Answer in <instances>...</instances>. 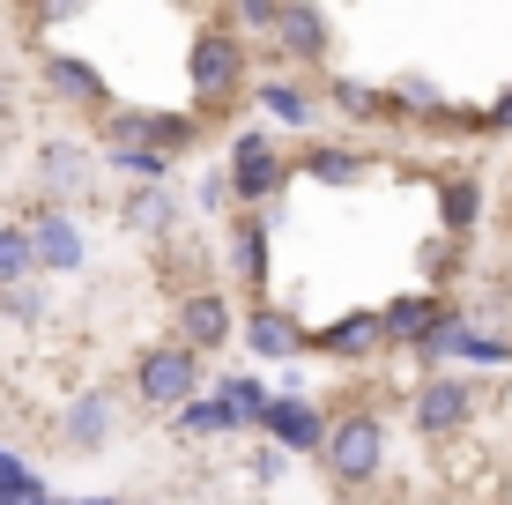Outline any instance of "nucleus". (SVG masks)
I'll use <instances>...</instances> for the list:
<instances>
[{"mask_svg":"<svg viewBox=\"0 0 512 505\" xmlns=\"http://www.w3.org/2000/svg\"><path fill=\"white\" fill-rule=\"evenodd\" d=\"M253 90V52H245V30L231 23H201L186 38V97L193 112H231V104Z\"/></svg>","mask_w":512,"mask_h":505,"instance_id":"obj_1","label":"nucleus"},{"mask_svg":"<svg viewBox=\"0 0 512 505\" xmlns=\"http://www.w3.org/2000/svg\"><path fill=\"white\" fill-rule=\"evenodd\" d=\"M320 461H327V483H334L342 498L372 491L379 468H386V416H379V409H342V416H327Z\"/></svg>","mask_w":512,"mask_h":505,"instance_id":"obj_2","label":"nucleus"},{"mask_svg":"<svg viewBox=\"0 0 512 505\" xmlns=\"http://www.w3.org/2000/svg\"><path fill=\"white\" fill-rule=\"evenodd\" d=\"M201 142V112H156V104H104L97 112V149H164L186 156Z\"/></svg>","mask_w":512,"mask_h":505,"instance_id":"obj_3","label":"nucleus"},{"mask_svg":"<svg viewBox=\"0 0 512 505\" xmlns=\"http://www.w3.org/2000/svg\"><path fill=\"white\" fill-rule=\"evenodd\" d=\"M223 179H231V201L238 208H275L282 186H290V156H282V142H275L268 127H238Z\"/></svg>","mask_w":512,"mask_h":505,"instance_id":"obj_4","label":"nucleus"},{"mask_svg":"<svg viewBox=\"0 0 512 505\" xmlns=\"http://www.w3.org/2000/svg\"><path fill=\"white\" fill-rule=\"evenodd\" d=\"M30 186H38V201H52V208L90 201L97 186H104L97 142H75V134H52V142H38V156H30Z\"/></svg>","mask_w":512,"mask_h":505,"instance_id":"obj_5","label":"nucleus"},{"mask_svg":"<svg viewBox=\"0 0 512 505\" xmlns=\"http://www.w3.org/2000/svg\"><path fill=\"white\" fill-rule=\"evenodd\" d=\"M475 409H483V394H475V379L461 372H423L416 394H409V431L416 439H461V431L475 424Z\"/></svg>","mask_w":512,"mask_h":505,"instance_id":"obj_6","label":"nucleus"},{"mask_svg":"<svg viewBox=\"0 0 512 505\" xmlns=\"http://www.w3.org/2000/svg\"><path fill=\"white\" fill-rule=\"evenodd\" d=\"M119 439V387H82L60 402V424H52V446L67 461H97L104 446Z\"/></svg>","mask_w":512,"mask_h":505,"instance_id":"obj_7","label":"nucleus"},{"mask_svg":"<svg viewBox=\"0 0 512 505\" xmlns=\"http://www.w3.org/2000/svg\"><path fill=\"white\" fill-rule=\"evenodd\" d=\"M171 342H186L193 357L231 350V342H238V305L223 298V290H208V283L179 290V305H171Z\"/></svg>","mask_w":512,"mask_h":505,"instance_id":"obj_8","label":"nucleus"},{"mask_svg":"<svg viewBox=\"0 0 512 505\" xmlns=\"http://www.w3.org/2000/svg\"><path fill=\"white\" fill-rule=\"evenodd\" d=\"M268 45L290 67H312V75H320V67L334 60V15L320 8V0H282L275 23H268Z\"/></svg>","mask_w":512,"mask_h":505,"instance_id":"obj_9","label":"nucleus"},{"mask_svg":"<svg viewBox=\"0 0 512 505\" xmlns=\"http://www.w3.org/2000/svg\"><path fill=\"white\" fill-rule=\"evenodd\" d=\"M290 179L327 186V194H357L372 179V149L364 142H334V134H305V149L290 156Z\"/></svg>","mask_w":512,"mask_h":505,"instance_id":"obj_10","label":"nucleus"},{"mask_svg":"<svg viewBox=\"0 0 512 505\" xmlns=\"http://www.w3.org/2000/svg\"><path fill=\"white\" fill-rule=\"evenodd\" d=\"M134 394L149 409H179L186 394H201V357H193L186 342H149V350L134 357Z\"/></svg>","mask_w":512,"mask_h":505,"instance_id":"obj_11","label":"nucleus"},{"mask_svg":"<svg viewBox=\"0 0 512 505\" xmlns=\"http://www.w3.org/2000/svg\"><path fill=\"white\" fill-rule=\"evenodd\" d=\"M23 231H30V260H38L45 283H52V275H82V268H90V238H82V223L67 216V208L38 201L23 216Z\"/></svg>","mask_w":512,"mask_h":505,"instance_id":"obj_12","label":"nucleus"},{"mask_svg":"<svg viewBox=\"0 0 512 505\" xmlns=\"http://www.w3.org/2000/svg\"><path fill=\"white\" fill-rule=\"evenodd\" d=\"M260 439L282 446L290 461H312L320 454V439H327V409L312 402V394H268V409H260Z\"/></svg>","mask_w":512,"mask_h":505,"instance_id":"obj_13","label":"nucleus"},{"mask_svg":"<svg viewBox=\"0 0 512 505\" xmlns=\"http://www.w3.org/2000/svg\"><path fill=\"white\" fill-rule=\"evenodd\" d=\"M38 82H45L52 104H67V112H82V119H97L104 104H112V82H104V67L82 60V52H60V45L38 60Z\"/></svg>","mask_w":512,"mask_h":505,"instance_id":"obj_14","label":"nucleus"},{"mask_svg":"<svg viewBox=\"0 0 512 505\" xmlns=\"http://www.w3.org/2000/svg\"><path fill=\"white\" fill-rule=\"evenodd\" d=\"M223 268L245 283V298H268V275H275V223L260 216V208H238V216H231Z\"/></svg>","mask_w":512,"mask_h":505,"instance_id":"obj_15","label":"nucleus"},{"mask_svg":"<svg viewBox=\"0 0 512 505\" xmlns=\"http://www.w3.org/2000/svg\"><path fill=\"white\" fill-rule=\"evenodd\" d=\"M119 231H134V238H179L186 231V194L171 179H156V186H127V201H119Z\"/></svg>","mask_w":512,"mask_h":505,"instance_id":"obj_16","label":"nucleus"},{"mask_svg":"<svg viewBox=\"0 0 512 505\" xmlns=\"http://www.w3.org/2000/svg\"><path fill=\"white\" fill-rule=\"evenodd\" d=\"M453 312H461V305H453L446 290H409V298H386V305H379V342H386V350H416V342L431 335L438 320H453Z\"/></svg>","mask_w":512,"mask_h":505,"instance_id":"obj_17","label":"nucleus"},{"mask_svg":"<svg viewBox=\"0 0 512 505\" xmlns=\"http://www.w3.org/2000/svg\"><path fill=\"white\" fill-rule=\"evenodd\" d=\"M305 335H312V327L297 320L290 305H268V298L245 305V350H253L260 364H290V357H305Z\"/></svg>","mask_w":512,"mask_h":505,"instance_id":"obj_18","label":"nucleus"},{"mask_svg":"<svg viewBox=\"0 0 512 505\" xmlns=\"http://www.w3.org/2000/svg\"><path fill=\"white\" fill-rule=\"evenodd\" d=\"M305 350H320V357H334V364H372L386 342H379V312H342V320H327L320 335H305Z\"/></svg>","mask_w":512,"mask_h":505,"instance_id":"obj_19","label":"nucleus"},{"mask_svg":"<svg viewBox=\"0 0 512 505\" xmlns=\"http://www.w3.org/2000/svg\"><path fill=\"white\" fill-rule=\"evenodd\" d=\"M253 104L260 112L275 119V127H320L327 119V104H320V90H312V82H290V75H268V82H253Z\"/></svg>","mask_w":512,"mask_h":505,"instance_id":"obj_20","label":"nucleus"},{"mask_svg":"<svg viewBox=\"0 0 512 505\" xmlns=\"http://www.w3.org/2000/svg\"><path fill=\"white\" fill-rule=\"evenodd\" d=\"M386 112H394V127H409V119H446L453 97L438 75H423V67H401L394 82H386Z\"/></svg>","mask_w":512,"mask_h":505,"instance_id":"obj_21","label":"nucleus"},{"mask_svg":"<svg viewBox=\"0 0 512 505\" xmlns=\"http://www.w3.org/2000/svg\"><path fill=\"white\" fill-rule=\"evenodd\" d=\"M438 223H446V238H468L483 231V179L475 171H438Z\"/></svg>","mask_w":512,"mask_h":505,"instance_id":"obj_22","label":"nucleus"},{"mask_svg":"<svg viewBox=\"0 0 512 505\" xmlns=\"http://www.w3.org/2000/svg\"><path fill=\"white\" fill-rule=\"evenodd\" d=\"M320 104L327 112H342V119H386L394 127V112H386V90H372V82H357V75H342V67H320Z\"/></svg>","mask_w":512,"mask_h":505,"instance_id":"obj_23","label":"nucleus"},{"mask_svg":"<svg viewBox=\"0 0 512 505\" xmlns=\"http://www.w3.org/2000/svg\"><path fill=\"white\" fill-rule=\"evenodd\" d=\"M171 431H179V439H231L238 431V416L216 402V394H186L179 409H171Z\"/></svg>","mask_w":512,"mask_h":505,"instance_id":"obj_24","label":"nucleus"},{"mask_svg":"<svg viewBox=\"0 0 512 505\" xmlns=\"http://www.w3.org/2000/svg\"><path fill=\"white\" fill-rule=\"evenodd\" d=\"M97 164L112 171V179L156 186V179H171V171H179V156H164V149H97Z\"/></svg>","mask_w":512,"mask_h":505,"instance_id":"obj_25","label":"nucleus"},{"mask_svg":"<svg viewBox=\"0 0 512 505\" xmlns=\"http://www.w3.org/2000/svg\"><path fill=\"white\" fill-rule=\"evenodd\" d=\"M216 402L238 416V431H253V424H260V409H268V387H260L253 372H231V379H216Z\"/></svg>","mask_w":512,"mask_h":505,"instance_id":"obj_26","label":"nucleus"},{"mask_svg":"<svg viewBox=\"0 0 512 505\" xmlns=\"http://www.w3.org/2000/svg\"><path fill=\"white\" fill-rule=\"evenodd\" d=\"M30 275H38V260H30V231H23V216H8V223H0V290L30 283Z\"/></svg>","mask_w":512,"mask_h":505,"instance_id":"obj_27","label":"nucleus"},{"mask_svg":"<svg viewBox=\"0 0 512 505\" xmlns=\"http://www.w3.org/2000/svg\"><path fill=\"white\" fill-rule=\"evenodd\" d=\"M45 312H52V298H45V275H30V283H8V290H0V320L38 327Z\"/></svg>","mask_w":512,"mask_h":505,"instance_id":"obj_28","label":"nucleus"},{"mask_svg":"<svg viewBox=\"0 0 512 505\" xmlns=\"http://www.w3.org/2000/svg\"><path fill=\"white\" fill-rule=\"evenodd\" d=\"M461 134H475V142H512V90H498L490 104H475V112L461 119Z\"/></svg>","mask_w":512,"mask_h":505,"instance_id":"obj_29","label":"nucleus"},{"mask_svg":"<svg viewBox=\"0 0 512 505\" xmlns=\"http://www.w3.org/2000/svg\"><path fill=\"white\" fill-rule=\"evenodd\" d=\"M30 498H45L38 468H30V461H15L8 446H0V505H30Z\"/></svg>","mask_w":512,"mask_h":505,"instance_id":"obj_30","label":"nucleus"},{"mask_svg":"<svg viewBox=\"0 0 512 505\" xmlns=\"http://www.w3.org/2000/svg\"><path fill=\"white\" fill-rule=\"evenodd\" d=\"M461 246H468V238H446V231H438L431 246H423V275H431L423 290H438L446 275H461Z\"/></svg>","mask_w":512,"mask_h":505,"instance_id":"obj_31","label":"nucleus"},{"mask_svg":"<svg viewBox=\"0 0 512 505\" xmlns=\"http://www.w3.org/2000/svg\"><path fill=\"white\" fill-rule=\"evenodd\" d=\"M193 201H201V216H238L231 179H223V171H201V179H193Z\"/></svg>","mask_w":512,"mask_h":505,"instance_id":"obj_32","label":"nucleus"},{"mask_svg":"<svg viewBox=\"0 0 512 505\" xmlns=\"http://www.w3.org/2000/svg\"><path fill=\"white\" fill-rule=\"evenodd\" d=\"M245 476H253V491H275V483L290 476V454H282V446H253V461H245Z\"/></svg>","mask_w":512,"mask_h":505,"instance_id":"obj_33","label":"nucleus"},{"mask_svg":"<svg viewBox=\"0 0 512 505\" xmlns=\"http://www.w3.org/2000/svg\"><path fill=\"white\" fill-rule=\"evenodd\" d=\"M282 0H231V30H245V38H268Z\"/></svg>","mask_w":512,"mask_h":505,"instance_id":"obj_34","label":"nucleus"},{"mask_svg":"<svg viewBox=\"0 0 512 505\" xmlns=\"http://www.w3.org/2000/svg\"><path fill=\"white\" fill-rule=\"evenodd\" d=\"M38 15L45 23H75V15H90V8H82V0H38Z\"/></svg>","mask_w":512,"mask_h":505,"instance_id":"obj_35","label":"nucleus"},{"mask_svg":"<svg viewBox=\"0 0 512 505\" xmlns=\"http://www.w3.org/2000/svg\"><path fill=\"white\" fill-rule=\"evenodd\" d=\"M75 505H127V498H75Z\"/></svg>","mask_w":512,"mask_h":505,"instance_id":"obj_36","label":"nucleus"},{"mask_svg":"<svg viewBox=\"0 0 512 505\" xmlns=\"http://www.w3.org/2000/svg\"><path fill=\"white\" fill-rule=\"evenodd\" d=\"M0 104H8V75H0Z\"/></svg>","mask_w":512,"mask_h":505,"instance_id":"obj_37","label":"nucleus"},{"mask_svg":"<svg viewBox=\"0 0 512 505\" xmlns=\"http://www.w3.org/2000/svg\"><path fill=\"white\" fill-rule=\"evenodd\" d=\"M423 505H453V498H423Z\"/></svg>","mask_w":512,"mask_h":505,"instance_id":"obj_38","label":"nucleus"},{"mask_svg":"<svg viewBox=\"0 0 512 505\" xmlns=\"http://www.w3.org/2000/svg\"><path fill=\"white\" fill-rule=\"evenodd\" d=\"M0 156H8V142H0Z\"/></svg>","mask_w":512,"mask_h":505,"instance_id":"obj_39","label":"nucleus"},{"mask_svg":"<svg viewBox=\"0 0 512 505\" xmlns=\"http://www.w3.org/2000/svg\"><path fill=\"white\" fill-rule=\"evenodd\" d=\"M30 505H45V498H30Z\"/></svg>","mask_w":512,"mask_h":505,"instance_id":"obj_40","label":"nucleus"}]
</instances>
